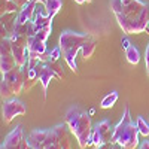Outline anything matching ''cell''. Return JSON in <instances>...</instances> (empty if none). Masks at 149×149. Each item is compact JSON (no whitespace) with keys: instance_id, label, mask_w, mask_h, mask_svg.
<instances>
[{"instance_id":"cell-1","label":"cell","mask_w":149,"mask_h":149,"mask_svg":"<svg viewBox=\"0 0 149 149\" xmlns=\"http://www.w3.org/2000/svg\"><path fill=\"white\" fill-rule=\"evenodd\" d=\"M119 27L125 34L143 33L149 24V5L142 0H110Z\"/></svg>"},{"instance_id":"cell-2","label":"cell","mask_w":149,"mask_h":149,"mask_svg":"<svg viewBox=\"0 0 149 149\" xmlns=\"http://www.w3.org/2000/svg\"><path fill=\"white\" fill-rule=\"evenodd\" d=\"M66 124L69 130L74 134L78 139V143L82 149L93 145L91 136H93V124L90 118V112H85L79 106H72L66 112Z\"/></svg>"},{"instance_id":"cell-3","label":"cell","mask_w":149,"mask_h":149,"mask_svg":"<svg viewBox=\"0 0 149 149\" xmlns=\"http://www.w3.org/2000/svg\"><path fill=\"white\" fill-rule=\"evenodd\" d=\"M139 136H140V133L137 128V124L131 119L130 109L127 106L124 109V115H122L121 121L112 128L110 142L121 145L124 149H136L140 145Z\"/></svg>"},{"instance_id":"cell-4","label":"cell","mask_w":149,"mask_h":149,"mask_svg":"<svg viewBox=\"0 0 149 149\" xmlns=\"http://www.w3.org/2000/svg\"><path fill=\"white\" fill-rule=\"evenodd\" d=\"M91 36L88 34H82V33H74V31H63L60 34V40H58V46L63 51V57L66 60L67 66L78 73V63H76V55L82 49L84 43L90 39Z\"/></svg>"},{"instance_id":"cell-5","label":"cell","mask_w":149,"mask_h":149,"mask_svg":"<svg viewBox=\"0 0 149 149\" xmlns=\"http://www.w3.org/2000/svg\"><path fill=\"white\" fill-rule=\"evenodd\" d=\"M27 106L18 98H6L2 106V116L5 124H10L17 116L26 115Z\"/></svg>"},{"instance_id":"cell-6","label":"cell","mask_w":149,"mask_h":149,"mask_svg":"<svg viewBox=\"0 0 149 149\" xmlns=\"http://www.w3.org/2000/svg\"><path fill=\"white\" fill-rule=\"evenodd\" d=\"M0 149H33V146L30 145L29 137L26 139L22 127L18 125L6 136V139Z\"/></svg>"},{"instance_id":"cell-7","label":"cell","mask_w":149,"mask_h":149,"mask_svg":"<svg viewBox=\"0 0 149 149\" xmlns=\"http://www.w3.org/2000/svg\"><path fill=\"white\" fill-rule=\"evenodd\" d=\"M14 67H17V61L14 57V49H12V42L8 37L2 39V45H0V70L2 74L12 70Z\"/></svg>"},{"instance_id":"cell-8","label":"cell","mask_w":149,"mask_h":149,"mask_svg":"<svg viewBox=\"0 0 149 149\" xmlns=\"http://www.w3.org/2000/svg\"><path fill=\"white\" fill-rule=\"evenodd\" d=\"M2 79H5L8 82V85L10 86V90L14 91L15 95L24 91V72H22V69L14 67L12 70L2 74Z\"/></svg>"},{"instance_id":"cell-9","label":"cell","mask_w":149,"mask_h":149,"mask_svg":"<svg viewBox=\"0 0 149 149\" xmlns=\"http://www.w3.org/2000/svg\"><path fill=\"white\" fill-rule=\"evenodd\" d=\"M36 69H37V73H39V82L42 84L43 93H45V95H46L49 82H51V79L55 78V74H54L51 66H49V63H40V64L36 66Z\"/></svg>"},{"instance_id":"cell-10","label":"cell","mask_w":149,"mask_h":149,"mask_svg":"<svg viewBox=\"0 0 149 149\" xmlns=\"http://www.w3.org/2000/svg\"><path fill=\"white\" fill-rule=\"evenodd\" d=\"M34 12H36V2H27L21 9L19 14L15 17V24H26L29 21L34 19Z\"/></svg>"},{"instance_id":"cell-11","label":"cell","mask_w":149,"mask_h":149,"mask_svg":"<svg viewBox=\"0 0 149 149\" xmlns=\"http://www.w3.org/2000/svg\"><path fill=\"white\" fill-rule=\"evenodd\" d=\"M46 136H48V130H39V128L33 130L29 134V142L33 146V149H43V143H45Z\"/></svg>"},{"instance_id":"cell-12","label":"cell","mask_w":149,"mask_h":149,"mask_svg":"<svg viewBox=\"0 0 149 149\" xmlns=\"http://www.w3.org/2000/svg\"><path fill=\"white\" fill-rule=\"evenodd\" d=\"M24 72V91H29L33 88V85L37 82V79H39V73H37V69H31L29 66H26L22 69Z\"/></svg>"},{"instance_id":"cell-13","label":"cell","mask_w":149,"mask_h":149,"mask_svg":"<svg viewBox=\"0 0 149 149\" xmlns=\"http://www.w3.org/2000/svg\"><path fill=\"white\" fill-rule=\"evenodd\" d=\"M27 48H29V52L31 54H43L46 52V42L45 40H40L39 37L34 36H30L27 39Z\"/></svg>"},{"instance_id":"cell-14","label":"cell","mask_w":149,"mask_h":149,"mask_svg":"<svg viewBox=\"0 0 149 149\" xmlns=\"http://www.w3.org/2000/svg\"><path fill=\"white\" fill-rule=\"evenodd\" d=\"M58 139H60V143H61V148L63 149H72L70 146V140H69V125L67 124H58V125L54 127Z\"/></svg>"},{"instance_id":"cell-15","label":"cell","mask_w":149,"mask_h":149,"mask_svg":"<svg viewBox=\"0 0 149 149\" xmlns=\"http://www.w3.org/2000/svg\"><path fill=\"white\" fill-rule=\"evenodd\" d=\"M43 149H63L61 148V143H60V139L55 133L54 128L48 130V136L45 139V143H43Z\"/></svg>"},{"instance_id":"cell-16","label":"cell","mask_w":149,"mask_h":149,"mask_svg":"<svg viewBox=\"0 0 149 149\" xmlns=\"http://www.w3.org/2000/svg\"><path fill=\"white\" fill-rule=\"evenodd\" d=\"M45 6H46L48 15L51 17V18H54L58 12L61 10V8H63V0H46Z\"/></svg>"},{"instance_id":"cell-17","label":"cell","mask_w":149,"mask_h":149,"mask_svg":"<svg viewBox=\"0 0 149 149\" xmlns=\"http://www.w3.org/2000/svg\"><path fill=\"white\" fill-rule=\"evenodd\" d=\"M33 22H34L36 31L42 30V29H46V27H52V18L49 15H34Z\"/></svg>"},{"instance_id":"cell-18","label":"cell","mask_w":149,"mask_h":149,"mask_svg":"<svg viewBox=\"0 0 149 149\" xmlns=\"http://www.w3.org/2000/svg\"><path fill=\"white\" fill-rule=\"evenodd\" d=\"M94 51H95V40L93 39V37H90V39L84 43V46H82V49H81L82 57H84L85 60H88V58L93 57Z\"/></svg>"},{"instance_id":"cell-19","label":"cell","mask_w":149,"mask_h":149,"mask_svg":"<svg viewBox=\"0 0 149 149\" xmlns=\"http://www.w3.org/2000/svg\"><path fill=\"white\" fill-rule=\"evenodd\" d=\"M125 57L128 60V63L130 64H139V61H140V52H139V49L136 48L134 45H131L128 49H125Z\"/></svg>"},{"instance_id":"cell-20","label":"cell","mask_w":149,"mask_h":149,"mask_svg":"<svg viewBox=\"0 0 149 149\" xmlns=\"http://www.w3.org/2000/svg\"><path fill=\"white\" fill-rule=\"evenodd\" d=\"M136 124H137V128H139V133L143 137H148L149 136V121H146L143 116H137L136 119Z\"/></svg>"},{"instance_id":"cell-21","label":"cell","mask_w":149,"mask_h":149,"mask_svg":"<svg viewBox=\"0 0 149 149\" xmlns=\"http://www.w3.org/2000/svg\"><path fill=\"white\" fill-rule=\"evenodd\" d=\"M118 93L116 91H112L110 94H107L104 98H103V100H102V107L103 109H109V107H112V106H113L115 103H116V100H118Z\"/></svg>"},{"instance_id":"cell-22","label":"cell","mask_w":149,"mask_h":149,"mask_svg":"<svg viewBox=\"0 0 149 149\" xmlns=\"http://www.w3.org/2000/svg\"><path fill=\"white\" fill-rule=\"evenodd\" d=\"M17 9H19L12 0H5V3L2 5V17H6L9 14H15Z\"/></svg>"},{"instance_id":"cell-23","label":"cell","mask_w":149,"mask_h":149,"mask_svg":"<svg viewBox=\"0 0 149 149\" xmlns=\"http://www.w3.org/2000/svg\"><path fill=\"white\" fill-rule=\"evenodd\" d=\"M48 63H49V66H51V69H52L57 79H64L66 78V74L63 72V67L58 64V61H48Z\"/></svg>"},{"instance_id":"cell-24","label":"cell","mask_w":149,"mask_h":149,"mask_svg":"<svg viewBox=\"0 0 149 149\" xmlns=\"http://www.w3.org/2000/svg\"><path fill=\"white\" fill-rule=\"evenodd\" d=\"M0 94H2V97L5 98H10L12 95H15L14 94V91L10 90V86L8 85V82L5 81V79H2V84H0Z\"/></svg>"},{"instance_id":"cell-25","label":"cell","mask_w":149,"mask_h":149,"mask_svg":"<svg viewBox=\"0 0 149 149\" xmlns=\"http://www.w3.org/2000/svg\"><path fill=\"white\" fill-rule=\"evenodd\" d=\"M51 31H52V27H46V29H42V30H37L36 31V37H39L40 40H48V37L51 36Z\"/></svg>"},{"instance_id":"cell-26","label":"cell","mask_w":149,"mask_h":149,"mask_svg":"<svg viewBox=\"0 0 149 149\" xmlns=\"http://www.w3.org/2000/svg\"><path fill=\"white\" fill-rule=\"evenodd\" d=\"M61 55H63V51H61V48H60V46H55L52 51H51V61H58Z\"/></svg>"},{"instance_id":"cell-27","label":"cell","mask_w":149,"mask_h":149,"mask_svg":"<svg viewBox=\"0 0 149 149\" xmlns=\"http://www.w3.org/2000/svg\"><path fill=\"white\" fill-rule=\"evenodd\" d=\"M145 64H146V70H148V74H149V43H148L146 51H145Z\"/></svg>"},{"instance_id":"cell-28","label":"cell","mask_w":149,"mask_h":149,"mask_svg":"<svg viewBox=\"0 0 149 149\" xmlns=\"http://www.w3.org/2000/svg\"><path fill=\"white\" fill-rule=\"evenodd\" d=\"M121 46H122V49H124V51H125V49H128V48L131 46V42L127 39V37H124V39L121 40Z\"/></svg>"},{"instance_id":"cell-29","label":"cell","mask_w":149,"mask_h":149,"mask_svg":"<svg viewBox=\"0 0 149 149\" xmlns=\"http://www.w3.org/2000/svg\"><path fill=\"white\" fill-rule=\"evenodd\" d=\"M12 2H14V3H15V5H17V6H18V8L21 9V8H22L24 5H26V3L29 2V0H12Z\"/></svg>"},{"instance_id":"cell-30","label":"cell","mask_w":149,"mask_h":149,"mask_svg":"<svg viewBox=\"0 0 149 149\" xmlns=\"http://www.w3.org/2000/svg\"><path fill=\"white\" fill-rule=\"evenodd\" d=\"M139 149H149V142H148V140H143V142L139 145Z\"/></svg>"},{"instance_id":"cell-31","label":"cell","mask_w":149,"mask_h":149,"mask_svg":"<svg viewBox=\"0 0 149 149\" xmlns=\"http://www.w3.org/2000/svg\"><path fill=\"white\" fill-rule=\"evenodd\" d=\"M76 3H79V5H84V3H90L91 0H74Z\"/></svg>"},{"instance_id":"cell-32","label":"cell","mask_w":149,"mask_h":149,"mask_svg":"<svg viewBox=\"0 0 149 149\" xmlns=\"http://www.w3.org/2000/svg\"><path fill=\"white\" fill-rule=\"evenodd\" d=\"M146 31H149V24H148V29H146Z\"/></svg>"}]
</instances>
